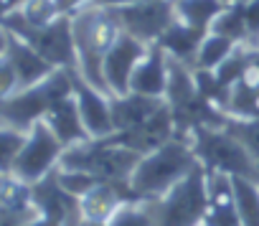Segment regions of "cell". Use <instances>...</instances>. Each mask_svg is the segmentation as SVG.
I'll use <instances>...</instances> for the list:
<instances>
[{"instance_id":"cell-1","label":"cell","mask_w":259,"mask_h":226,"mask_svg":"<svg viewBox=\"0 0 259 226\" xmlns=\"http://www.w3.org/2000/svg\"><path fill=\"white\" fill-rule=\"evenodd\" d=\"M71 31H74V43H76V59H79V74L97 86L99 92H104L107 97V81L102 74V64L107 51L112 49V43L117 41V36L122 33L119 23L114 21L112 11L97 3L84 6L81 11H76L71 16Z\"/></svg>"},{"instance_id":"cell-2","label":"cell","mask_w":259,"mask_h":226,"mask_svg":"<svg viewBox=\"0 0 259 226\" xmlns=\"http://www.w3.org/2000/svg\"><path fill=\"white\" fill-rule=\"evenodd\" d=\"M165 102L173 112L176 138L188 140L196 127H224L229 115L213 107L196 86L193 69L178 59L168 56V89Z\"/></svg>"},{"instance_id":"cell-3","label":"cell","mask_w":259,"mask_h":226,"mask_svg":"<svg viewBox=\"0 0 259 226\" xmlns=\"http://www.w3.org/2000/svg\"><path fill=\"white\" fill-rule=\"evenodd\" d=\"M198 163L193 148L188 140L173 138L163 148L148 153L140 158L130 186L143 201H158L163 198L176 183H181Z\"/></svg>"},{"instance_id":"cell-4","label":"cell","mask_w":259,"mask_h":226,"mask_svg":"<svg viewBox=\"0 0 259 226\" xmlns=\"http://www.w3.org/2000/svg\"><path fill=\"white\" fill-rule=\"evenodd\" d=\"M71 94H74L71 71L56 69L41 84L18 89L11 97L0 99V127H11V130L28 135V130L46 117L51 104H56L59 99L71 97Z\"/></svg>"},{"instance_id":"cell-5","label":"cell","mask_w":259,"mask_h":226,"mask_svg":"<svg viewBox=\"0 0 259 226\" xmlns=\"http://www.w3.org/2000/svg\"><path fill=\"white\" fill-rule=\"evenodd\" d=\"M140 158L143 155L112 143V138H102V140H87L81 145L66 148L59 160V168L81 170L104 183H127L133 178Z\"/></svg>"},{"instance_id":"cell-6","label":"cell","mask_w":259,"mask_h":226,"mask_svg":"<svg viewBox=\"0 0 259 226\" xmlns=\"http://www.w3.org/2000/svg\"><path fill=\"white\" fill-rule=\"evenodd\" d=\"M198 163L208 173L239 175L259 183V165L246 153V148L224 127H196L188 138Z\"/></svg>"},{"instance_id":"cell-7","label":"cell","mask_w":259,"mask_h":226,"mask_svg":"<svg viewBox=\"0 0 259 226\" xmlns=\"http://www.w3.org/2000/svg\"><path fill=\"white\" fill-rule=\"evenodd\" d=\"M8 33L23 38L28 46H33L49 64L56 69L66 71H79V59H76V43H74V31H71V16H59L49 26H28L18 11L8 13L0 21Z\"/></svg>"},{"instance_id":"cell-8","label":"cell","mask_w":259,"mask_h":226,"mask_svg":"<svg viewBox=\"0 0 259 226\" xmlns=\"http://www.w3.org/2000/svg\"><path fill=\"white\" fill-rule=\"evenodd\" d=\"M208 211V170L196 165L163 198L153 201L155 226H203Z\"/></svg>"},{"instance_id":"cell-9","label":"cell","mask_w":259,"mask_h":226,"mask_svg":"<svg viewBox=\"0 0 259 226\" xmlns=\"http://www.w3.org/2000/svg\"><path fill=\"white\" fill-rule=\"evenodd\" d=\"M64 150L66 148L61 145V140L41 120V122H36L28 130L26 143H23V148H21L16 163H13V173L11 175L23 180V183H28V186H33L41 178H46L51 170L59 168V160H61Z\"/></svg>"},{"instance_id":"cell-10","label":"cell","mask_w":259,"mask_h":226,"mask_svg":"<svg viewBox=\"0 0 259 226\" xmlns=\"http://www.w3.org/2000/svg\"><path fill=\"white\" fill-rule=\"evenodd\" d=\"M109 11L124 33L140 38L143 43H155L178 21L176 0H145V3L117 6Z\"/></svg>"},{"instance_id":"cell-11","label":"cell","mask_w":259,"mask_h":226,"mask_svg":"<svg viewBox=\"0 0 259 226\" xmlns=\"http://www.w3.org/2000/svg\"><path fill=\"white\" fill-rule=\"evenodd\" d=\"M150 43H143L140 38L130 36V33H119L117 41L112 43V49L104 56L102 64V74L107 81V89L112 97H124L130 94V81H133V74L138 69V64L145 59Z\"/></svg>"},{"instance_id":"cell-12","label":"cell","mask_w":259,"mask_h":226,"mask_svg":"<svg viewBox=\"0 0 259 226\" xmlns=\"http://www.w3.org/2000/svg\"><path fill=\"white\" fill-rule=\"evenodd\" d=\"M71 84H74V99L79 104L81 122L89 132L92 140H102L114 135V120H112V97L92 86L76 69L71 71Z\"/></svg>"},{"instance_id":"cell-13","label":"cell","mask_w":259,"mask_h":226,"mask_svg":"<svg viewBox=\"0 0 259 226\" xmlns=\"http://www.w3.org/2000/svg\"><path fill=\"white\" fill-rule=\"evenodd\" d=\"M143 198L133 191V186L127 183H104L99 180L89 193L79 198L81 203V216L89 223H107L124 203H140Z\"/></svg>"},{"instance_id":"cell-14","label":"cell","mask_w":259,"mask_h":226,"mask_svg":"<svg viewBox=\"0 0 259 226\" xmlns=\"http://www.w3.org/2000/svg\"><path fill=\"white\" fill-rule=\"evenodd\" d=\"M6 56L11 59L13 69H16V76H18V89H28V86H36L41 84L44 79H49L56 66L49 64L33 46H28L23 38L8 33V41H6Z\"/></svg>"},{"instance_id":"cell-15","label":"cell","mask_w":259,"mask_h":226,"mask_svg":"<svg viewBox=\"0 0 259 226\" xmlns=\"http://www.w3.org/2000/svg\"><path fill=\"white\" fill-rule=\"evenodd\" d=\"M165 107V97H143V94H124V97H112V120H114V132H127L135 130L143 122H148L153 115Z\"/></svg>"},{"instance_id":"cell-16","label":"cell","mask_w":259,"mask_h":226,"mask_svg":"<svg viewBox=\"0 0 259 226\" xmlns=\"http://www.w3.org/2000/svg\"><path fill=\"white\" fill-rule=\"evenodd\" d=\"M203 226H244L239 218L231 175L208 173V211Z\"/></svg>"},{"instance_id":"cell-17","label":"cell","mask_w":259,"mask_h":226,"mask_svg":"<svg viewBox=\"0 0 259 226\" xmlns=\"http://www.w3.org/2000/svg\"><path fill=\"white\" fill-rule=\"evenodd\" d=\"M165 89H168V54L158 43H150L145 59L138 64L133 74L130 92L143 97H165Z\"/></svg>"},{"instance_id":"cell-18","label":"cell","mask_w":259,"mask_h":226,"mask_svg":"<svg viewBox=\"0 0 259 226\" xmlns=\"http://www.w3.org/2000/svg\"><path fill=\"white\" fill-rule=\"evenodd\" d=\"M44 122H46V125L51 127V132L61 140L64 148H74V145H81V143L92 140L89 132H87V127H84V122H81L79 104H76L74 94L59 99L56 104H51V109L46 112Z\"/></svg>"},{"instance_id":"cell-19","label":"cell","mask_w":259,"mask_h":226,"mask_svg":"<svg viewBox=\"0 0 259 226\" xmlns=\"http://www.w3.org/2000/svg\"><path fill=\"white\" fill-rule=\"evenodd\" d=\"M208 36V31L203 28H193V26H186L181 21H176L155 43L170 56V59H178L188 66H193L196 56H198V49L203 43V38Z\"/></svg>"},{"instance_id":"cell-20","label":"cell","mask_w":259,"mask_h":226,"mask_svg":"<svg viewBox=\"0 0 259 226\" xmlns=\"http://www.w3.org/2000/svg\"><path fill=\"white\" fill-rule=\"evenodd\" d=\"M226 6L221 0H176V13L178 21L193 28L211 31V23L219 18V13Z\"/></svg>"},{"instance_id":"cell-21","label":"cell","mask_w":259,"mask_h":226,"mask_svg":"<svg viewBox=\"0 0 259 226\" xmlns=\"http://www.w3.org/2000/svg\"><path fill=\"white\" fill-rule=\"evenodd\" d=\"M236 46H239V43L231 41V38H226V36L208 33V36L203 38V43H201V49H198V56H196V61H193L191 69L213 71V69H219V66L236 51Z\"/></svg>"},{"instance_id":"cell-22","label":"cell","mask_w":259,"mask_h":226,"mask_svg":"<svg viewBox=\"0 0 259 226\" xmlns=\"http://www.w3.org/2000/svg\"><path fill=\"white\" fill-rule=\"evenodd\" d=\"M231 186H234V198H236L241 223L244 226H259V183L234 175Z\"/></svg>"},{"instance_id":"cell-23","label":"cell","mask_w":259,"mask_h":226,"mask_svg":"<svg viewBox=\"0 0 259 226\" xmlns=\"http://www.w3.org/2000/svg\"><path fill=\"white\" fill-rule=\"evenodd\" d=\"M208 33L226 36L236 43H249V31H246V21H244V0H236V3L226 6L219 13V18L211 23Z\"/></svg>"},{"instance_id":"cell-24","label":"cell","mask_w":259,"mask_h":226,"mask_svg":"<svg viewBox=\"0 0 259 226\" xmlns=\"http://www.w3.org/2000/svg\"><path fill=\"white\" fill-rule=\"evenodd\" d=\"M107 226H155L153 201L124 203V206L107 221Z\"/></svg>"},{"instance_id":"cell-25","label":"cell","mask_w":259,"mask_h":226,"mask_svg":"<svg viewBox=\"0 0 259 226\" xmlns=\"http://www.w3.org/2000/svg\"><path fill=\"white\" fill-rule=\"evenodd\" d=\"M224 130H229L244 148L246 153L254 158V163L259 165V120H239V117H229Z\"/></svg>"},{"instance_id":"cell-26","label":"cell","mask_w":259,"mask_h":226,"mask_svg":"<svg viewBox=\"0 0 259 226\" xmlns=\"http://www.w3.org/2000/svg\"><path fill=\"white\" fill-rule=\"evenodd\" d=\"M26 143V132L11 130V127H0V175H11L13 163Z\"/></svg>"},{"instance_id":"cell-27","label":"cell","mask_w":259,"mask_h":226,"mask_svg":"<svg viewBox=\"0 0 259 226\" xmlns=\"http://www.w3.org/2000/svg\"><path fill=\"white\" fill-rule=\"evenodd\" d=\"M18 13L28 26H49L51 21L59 18V11H56L54 0H23Z\"/></svg>"},{"instance_id":"cell-28","label":"cell","mask_w":259,"mask_h":226,"mask_svg":"<svg viewBox=\"0 0 259 226\" xmlns=\"http://www.w3.org/2000/svg\"><path fill=\"white\" fill-rule=\"evenodd\" d=\"M56 175H59L61 188H64V191H69V193H71V196H76V198H81L84 193H89V191L99 183L94 175L81 173V170H64V168H59V170H56Z\"/></svg>"},{"instance_id":"cell-29","label":"cell","mask_w":259,"mask_h":226,"mask_svg":"<svg viewBox=\"0 0 259 226\" xmlns=\"http://www.w3.org/2000/svg\"><path fill=\"white\" fill-rule=\"evenodd\" d=\"M13 92H18L16 69H13V64H11V59L6 54H0V99L11 97Z\"/></svg>"},{"instance_id":"cell-30","label":"cell","mask_w":259,"mask_h":226,"mask_svg":"<svg viewBox=\"0 0 259 226\" xmlns=\"http://www.w3.org/2000/svg\"><path fill=\"white\" fill-rule=\"evenodd\" d=\"M244 21L249 31L246 46H256L259 43V0H244Z\"/></svg>"},{"instance_id":"cell-31","label":"cell","mask_w":259,"mask_h":226,"mask_svg":"<svg viewBox=\"0 0 259 226\" xmlns=\"http://www.w3.org/2000/svg\"><path fill=\"white\" fill-rule=\"evenodd\" d=\"M54 3H56L59 16H74L76 11H81L84 6L94 3V0H54Z\"/></svg>"},{"instance_id":"cell-32","label":"cell","mask_w":259,"mask_h":226,"mask_svg":"<svg viewBox=\"0 0 259 226\" xmlns=\"http://www.w3.org/2000/svg\"><path fill=\"white\" fill-rule=\"evenodd\" d=\"M21 3H23V0H0V21H3L8 13L18 11V8H21Z\"/></svg>"},{"instance_id":"cell-33","label":"cell","mask_w":259,"mask_h":226,"mask_svg":"<svg viewBox=\"0 0 259 226\" xmlns=\"http://www.w3.org/2000/svg\"><path fill=\"white\" fill-rule=\"evenodd\" d=\"M97 6L104 8H117V6H133V3H145V0H94Z\"/></svg>"},{"instance_id":"cell-34","label":"cell","mask_w":259,"mask_h":226,"mask_svg":"<svg viewBox=\"0 0 259 226\" xmlns=\"http://www.w3.org/2000/svg\"><path fill=\"white\" fill-rule=\"evenodd\" d=\"M221 3H224V6H231V3H236V0H221Z\"/></svg>"},{"instance_id":"cell-35","label":"cell","mask_w":259,"mask_h":226,"mask_svg":"<svg viewBox=\"0 0 259 226\" xmlns=\"http://www.w3.org/2000/svg\"><path fill=\"white\" fill-rule=\"evenodd\" d=\"M256 49H259V43H256Z\"/></svg>"},{"instance_id":"cell-36","label":"cell","mask_w":259,"mask_h":226,"mask_svg":"<svg viewBox=\"0 0 259 226\" xmlns=\"http://www.w3.org/2000/svg\"><path fill=\"white\" fill-rule=\"evenodd\" d=\"M0 178H3V175H0Z\"/></svg>"}]
</instances>
